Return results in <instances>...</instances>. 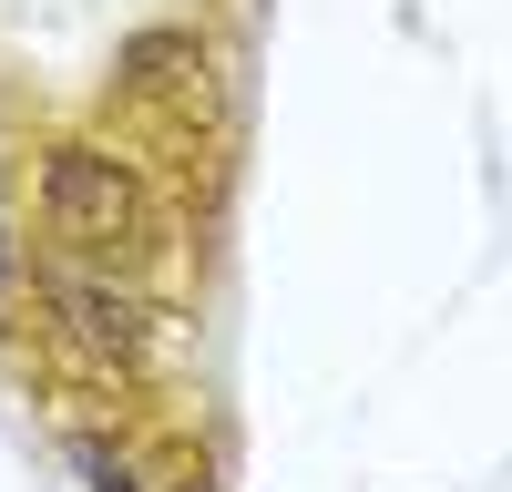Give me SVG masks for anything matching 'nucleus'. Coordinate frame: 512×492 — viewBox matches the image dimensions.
<instances>
[{
	"instance_id": "nucleus-1",
	"label": "nucleus",
	"mask_w": 512,
	"mask_h": 492,
	"mask_svg": "<svg viewBox=\"0 0 512 492\" xmlns=\"http://www.w3.org/2000/svg\"><path fill=\"white\" fill-rule=\"evenodd\" d=\"M41 236L62 267H103V277H144L164 257V205L134 175V154L113 144H52L41 154Z\"/></svg>"
},
{
	"instance_id": "nucleus-2",
	"label": "nucleus",
	"mask_w": 512,
	"mask_h": 492,
	"mask_svg": "<svg viewBox=\"0 0 512 492\" xmlns=\"http://www.w3.org/2000/svg\"><path fill=\"white\" fill-rule=\"evenodd\" d=\"M41 318H52V339L93 369H144L154 359V298L144 277H103V267H52L41 277Z\"/></svg>"
},
{
	"instance_id": "nucleus-3",
	"label": "nucleus",
	"mask_w": 512,
	"mask_h": 492,
	"mask_svg": "<svg viewBox=\"0 0 512 492\" xmlns=\"http://www.w3.org/2000/svg\"><path fill=\"white\" fill-rule=\"evenodd\" d=\"M205 72H216V62H205L195 31H134V41L113 52V82H123L134 103H195Z\"/></svg>"
}]
</instances>
